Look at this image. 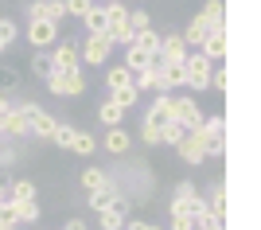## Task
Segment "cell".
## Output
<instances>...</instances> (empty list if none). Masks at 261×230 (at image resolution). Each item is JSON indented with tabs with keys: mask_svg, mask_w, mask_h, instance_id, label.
I'll use <instances>...</instances> for the list:
<instances>
[{
	"mask_svg": "<svg viewBox=\"0 0 261 230\" xmlns=\"http://www.w3.org/2000/svg\"><path fill=\"white\" fill-rule=\"evenodd\" d=\"M211 70H215V63H211L203 51H187V59H184V74H187V86L195 90V94H203V90L211 86Z\"/></svg>",
	"mask_w": 261,
	"mask_h": 230,
	"instance_id": "1",
	"label": "cell"
},
{
	"mask_svg": "<svg viewBox=\"0 0 261 230\" xmlns=\"http://www.w3.org/2000/svg\"><path fill=\"white\" fill-rule=\"evenodd\" d=\"M47 90L55 98H82L86 94V74L82 70H55L47 78Z\"/></svg>",
	"mask_w": 261,
	"mask_h": 230,
	"instance_id": "2",
	"label": "cell"
},
{
	"mask_svg": "<svg viewBox=\"0 0 261 230\" xmlns=\"http://www.w3.org/2000/svg\"><path fill=\"white\" fill-rule=\"evenodd\" d=\"M109 55H113V39H109V35H86L82 47H78V59L86 66H101V70H106Z\"/></svg>",
	"mask_w": 261,
	"mask_h": 230,
	"instance_id": "3",
	"label": "cell"
},
{
	"mask_svg": "<svg viewBox=\"0 0 261 230\" xmlns=\"http://www.w3.org/2000/svg\"><path fill=\"white\" fill-rule=\"evenodd\" d=\"M172 121H175V125H184L187 133H199V125H203V110H199V101L191 98V94L172 98Z\"/></svg>",
	"mask_w": 261,
	"mask_h": 230,
	"instance_id": "4",
	"label": "cell"
},
{
	"mask_svg": "<svg viewBox=\"0 0 261 230\" xmlns=\"http://www.w3.org/2000/svg\"><path fill=\"white\" fill-rule=\"evenodd\" d=\"M20 110H23V117H28V125H32V137L51 141V133H55V125H59V117H55V113H47L39 101H20Z\"/></svg>",
	"mask_w": 261,
	"mask_h": 230,
	"instance_id": "5",
	"label": "cell"
},
{
	"mask_svg": "<svg viewBox=\"0 0 261 230\" xmlns=\"http://www.w3.org/2000/svg\"><path fill=\"white\" fill-rule=\"evenodd\" d=\"M199 137L207 141V152L211 156H222V152H226V121L218 117V113H215V117H203Z\"/></svg>",
	"mask_w": 261,
	"mask_h": 230,
	"instance_id": "6",
	"label": "cell"
},
{
	"mask_svg": "<svg viewBox=\"0 0 261 230\" xmlns=\"http://www.w3.org/2000/svg\"><path fill=\"white\" fill-rule=\"evenodd\" d=\"M175 152H179V160H184V164H191V168H199V164H207V160H211L207 141H203L199 133H187L184 141L175 144Z\"/></svg>",
	"mask_w": 261,
	"mask_h": 230,
	"instance_id": "7",
	"label": "cell"
},
{
	"mask_svg": "<svg viewBox=\"0 0 261 230\" xmlns=\"http://www.w3.org/2000/svg\"><path fill=\"white\" fill-rule=\"evenodd\" d=\"M28 43H32L35 51L55 47V43H59V23H51V20H32V23H28Z\"/></svg>",
	"mask_w": 261,
	"mask_h": 230,
	"instance_id": "8",
	"label": "cell"
},
{
	"mask_svg": "<svg viewBox=\"0 0 261 230\" xmlns=\"http://www.w3.org/2000/svg\"><path fill=\"white\" fill-rule=\"evenodd\" d=\"M39 199H12L8 207H4V219L12 222H39Z\"/></svg>",
	"mask_w": 261,
	"mask_h": 230,
	"instance_id": "9",
	"label": "cell"
},
{
	"mask_svg": "<svg viewBox=\"0 0 261 230\" xmlns=\"http://www.w3.org/2000/svg\"><path fill=\"white\" fill-rule=\"evenodd\" d=\"M160 59H164V66L184 63V59H187V43H184V35H179V32L160 35Z\"/></svg>",
	"mask_w": 261,
	"mask_h": 230,
	"instance_id": "10",
	"label": "cell"
},
{
	"mask_svg": "<svg viewBox=\"0 0 261 230\" xmlns=\"http://www.w3.org/2000/svg\"><path fill=\"white\" fill-rule=\"evenodd\" d=\"M203 211H207L203 191H199V195H191V199H172V203H168V215H172V219H199Z\"/></svg>",
	"mask_w": 261,
	"mask_h": 230,
	"instance_id": "11",
	"label": "cell"
},
{
	"mask_svg": "<svg viewBox=\"0 0 261 230\" xmlns=\"http://www.w3.org/2000/svg\"><path fill=\"white\" fill-rule=\"evenodd\" d=\"M0 129H4V141H20V137H32V125H28V117H23L20 106H12L8 113H4V121H0Z\"/></svg>",
	"mask_w": 261,
	"mask_h": 230,
	"instance_id": "12",
	"label": "cell"
},
{
	"mask_svg": "<svg viewBox=\"0 0 261 230\" xmlns=\"http://www.w3.org/2000/svg\"><path fill=\"white\" fill-rule=\"evenodd\" d=\"M211 32H218V28H211L207 20H203V16H191V23H187L184 32V43H187V51H199V47H203V39H207Z\"/></svg>",
	"mask_w": 261,
	"mask_h": 230,
	"instance_id": "13",
	"label": "cell"
},
{
	"mask_svg": "<svg viewBox=\"0 0 261 230\" xmlns=\"http://www.w3.org/2000/svg\"><path fill=\"white\" fill-rule=\"evenodd\" d=\"M101 148H106L109 156H125V152L133 148V133H129V129H121V125H117V129H106V137H101Z\"/></svg>",
	"mask_w": 261,
	"mask_h": 230,
	"instance_id": "14",
	"label": "cell"
},
{
	"mask_svg": "<svg viewBox=\"0 0 261 230\" xmlns=\"http://www.w3.org/2000/svg\"><path fill=\"white\" fill-rule=\"evenodd\" d=\"M172 121V94H156L152 106H148V113H144V125H168Z\"/></svg>",
	"mask_w": 261,
	"mask_h": 230,
	"instance_id": "15",
	"label": "cell"
},
{
	"mask_svg": "<svg viewBox=\"0 0 261 230\" xmlns=\"http://www.w3.org/2000/svg\"><path fill=\"white\" fill-rule=\"evenodd\" d=\"M78 43H55V51H51V66L55 70H78Z\"/></svg>",
	"mask_w": 261,
	"mask_h": 230,
	"instance_id": "16",
	"label": "cell"
},
{
	"mask_svg": "<svg viewBox=\"0 0 261 230\" xmlns=\"http://www.w3.org/2000/svg\"><path fill=\"white\" fill-rule=\"evenodd\" d=\"M203 55L211 59V63H222L226 59V28H218V32H211L207 39H203V47H199Z\"/></svg>",
	"mask_w": 261,
	"mask_h": 230,
	"instance_id": "17",
	"label": "cell"
},
{
	"mask_svg": "<svg viewBox=\"0 0 261 230\" xmlns=\"http://www.w3.org/2000/svg\"><path fill=\"white\" fill-rule=\"evenodd\" d=\"M117 191H121V187H117V184H113V180H109V184H106V187H98V191H90V195H86V203H90V211H98V215H101V211H106V207H109V203H113V199H117Z\"/></svg>",
	"mask_w": 261,
	"mask_h": 230,
	"instance_id": "18",
	"label": "cell"
},
{
	"mask_svg": "<svg viewBox=\"0 0 261 230\" xmlns=\"http://www.w3.org/2000/svg\"><path fill=\"white\" fill-rule=\"evenodd\" d=\"M101 82H106V90H125V86H133V74H129L121 63H113V66H106Z\"/></svg>",
	"mask_w": 261,
	"mask_h": 230,
	"instance_id": "19",
	"label": "cell"
},
{
	"mask_svg": "<svg viewBox=\"0 0 261 230\" xmlns=\"http://www.w3.org/2000/svg\"><path fill=\"white\" fill-rule=\"evenodd\" d=\"M106 184H109V172L98 168V164H90L86 172L78 175V187H86V195H90V191H98V187H106Z\"/></svg>",
	"mask_w": 261,
	"mask_h": 230,
	"instance_id": "20",
	"label": "cell"
},
{
	"mask_svg": "<svg viewBox=\"0 0 261 230\" xmlns=\"http://www.w3.org/2000/svg\"><path fill=\"white\" fill-rule=\"evenodd\" d=\"M133 47H137V51H144L148 59L160 55V32H152V28H148V32H137V35H133Z\"/></svg>",
	"mask_w": 261,
	"mask_h": 230,
	"instance_id": "21",
	"label": "cell"
},
{
	"mask_svg": "<svg viewBox=\"0 0 261 230\" xmlns=\"http://www.w3.org/2000/svg\"><path fill=\"white\" fill-rule=\"evenodd\" d=\"M98 121L106 125V129H117V125H125V110H117L113 101H101L98 106Z\"/></svg>",
	"mask_w": 261,
	"mask_h": 230,
	"instance_id": "22",
	"label": "cell"
},
{
	"mask_svg": "<svg viewBox=\"0 0 261 230\" xmlns=\"http://www.w3.org/2000/svg\"><path fill=\"white\" fill-rule=\"evenodd\" d=\"M82 23H86V35H106V8L94 4V8L82 16Z\"/></svg>",
	"mask_w": 261,
	"mask_h": 230,
	"instance_id": "23",
	"label": "cell"
},
{
	"mask_svg": "<svg viewBox=\"0 0 261 230\" xmlns=\"http://www.w3.org/2000/svg\"><path fill=\"white\" fill-rule=\"evenodd\" d=\"M106 101H113L117 110H125V113H129L133 106L141 101V94H137V90H133V86H125V90H109V98H106Z\"/></svg>",
	"mask_w": 261,
	"mask_h": 230,
	"instance_id": "24",
	"label": "cell"
},
{
	"mask_svg": "<svg viewBox=\"0 0 261 230\" xmlns=\"http://www.w3.org/2000/svg\"><path fill=\"white\" fill-rule=\"evenodd\" d=\"M199 16H203V20H207L211 28H226V8H222V0H207Z\"/></svg>",
	"mask_w": 261,
	"mask_h": 230,
	"instance_id": "25",
	"label": "cell"
},
{
	"mask_svg": "<svg viewBox=\"0 0 261 230\" xmlns=\"http://www.w3.org/2000/svg\"><path fill=\"white\" fill-rule=\"evenodd\" d=\"M164 86H168V94H175L179 86H187L184 63H172V66H164Z\"/></svg>",
	"mask_w": 261,
	"mask_h": 230,
	"instance_id": "26",
	"label": "cell"
},
{
	"mask_svg": "<svg viewBox=\"0 0 261 230\" xmlns=\"http://www.w3.org/2000/svg\"><path fill=\"white\" fill-rule=\"evenodd\" d=\"M121 66H125V70H129V74H137V70H144V66H148V55H144V51H137V47H125V59H121Z\"/></svg>",
	"mask_w": 261,
	"mask_h": 230,
	"instance_id": "27",
	"label": "cell"
},
{
	"mask_svg": "<svg viewBox=\"0 0 261 230\" xmlns=\"http://www.w3.org/2000/svg\"><path fill=\"white\" fill-rule=\"evenodd\" d=\"M74 125H70V121H59V125H55V133H51V141L59 144V148H66V152H70V144H74Z\"/></svg>",
	"mask_w": 261,
	"mask_h": 230,
	"instance_id": "28",
	"label": "cell"
},
{
	"mask_svg": "<svg viewBox=\"0 0 261 230\" xmlns=\"http://www.w3.org/2000/svg\"><path fill=\"white\" fill-rule=\"evenodd\" d=\"M94 148H98V137H94V133H86V129H78V133H74V144H70V152L90 156Z\"/></svg>",
	"mask_w": 261,
	"mask_h": 230,
	"instance_id": "29",
	"label": "cell"
},
{
	"mask_svg": "<svg viewBox=\"0 0 261 230\" xmlns=\"http://www.w3.org/2000/svg\"><path fill=\"white\" fill-rule=\"evenodd\" d=\"M32 74H35V78H43V82H47V78L55 74V66H51V55H47V51H35V55H32Z\"/></svg>",
	"mask_w": 261,
	"mask_h": 230,
	"instance_id": "30",
	"label": "cell"
},
{
	"mask_svg": "<svg viewBox=\"0 0 261 230\" xmlns=\"http://www.w3.org/2000/svg\"><path fill=\"white\" fill-rule=\"evenodd\" d=\"M184 137H187V129H184V125H175V121L160 125V144H172V148H175V144L184 141Z\"/></svg>",
	"mask_w": 261,
	"mask_h": 230,
	"instance_id": "31",
	"label": "cell"
},
{
	"mask_svg": "<svg viewBox=\"0 0 261 230\" xmlns=\"http://www.w3.org/2000/svg\"><path fill=\"white\" fill-rule=\"evenodd\" d=\"M16 35H20V32H16V23H12L8 16H0V55H4V51L16 43Z\"/></svg>",
	"mask_w": 261,
	"mask_h": 230,
	"instance_id": "32",
	"label": "cell"
},
{
	"mask_svg": "<svg viewBox=\"0 0 261 230\" xmlns=\"http://www.w3.org/2000/svg\"><path fill=\"white\" fill-rule=\"evenodd\" d=\"M20 86V70H16V66H0V94H8V90H16Z\"/></svg>",
	"mask_w": 261,
	"mask_h": 230,
	"instance_id": "33",
	"label": "cell"
},
{
	"mask_svg": "<svg viewBox=\"0 0 261 230\" xmlns=\"http://www.w3.org/2000/svg\"><path fill=\"white\" fill-rule=\"evenodd\" d=\"M148 28H152V16H148L144 8L129 12V32H133V35H137V32H148Z\"/></svg>",
	"mask_w": 261,
	"mask_h": 230,
	"instance_id": "34",
	"label": "cell"
},
{
	"mask_svg": "<svg viewBox=\"0 0 261 230\" xmlns=\"http://www.w3.org/2000/svg\"><path fill=\"white\" fill-rule=\"evenodd\" d=\"M8 195L12 199H35V184L32 180H16V184H8Z\"/></svg>",
	"mask_w": 261,
	"mask_h": 230,
	"instance_id": "35",
	"label": "cell"
},
{
	"mask_svg": "<svg viewBox=\"0 0 261 230\" xmlns=\"http://www.w3.org/2000/svg\"><path fill=\"white\" fill-rule=\"evenodd\" d=\"M125 222H129V219H125V215H113V211H101V215H98L101 230H125Z\"/></svg>",
	"mask_w": 261,
	"mask_h": 230,
	"instance_id": "36",
	"label": "cell"
},
{
	"mask_svg": "<svg viewBox=\"0 0 261 230\" xmlns=\"http://www.w3.org/2000/svg\"><path fill=\"white\" fill-rule=\"evenodd\" d=\"M43 16L51 23H63L66 20V8H63V0H43Z\"/></svg>",
	"mask_w": 261,
	"mask_h": 230,
	"instance_id": "37",
	"label": "cell"
},
{
	"mask_svg": "<svg viewBox=\"0 0 261 230\" xmlns=\"http://www.w3.org/2000/svg\"><path fill=\"white\" fill-rule=\"evenodd\" d=\"M63 8H66V16H74V20H82L90 8H94V0H63Z\"/></svg>",
	"mask_w": 261,
	"mask_h": 230,
	"instance_id": "38",
	"label": "cell"
},
{
	"mask_svg": "<svg viewBox=\"0 0 261 230\" xmlns=\"http://www.w3.org/2000/svg\"><path fill=\"white\" fill-rule=\"evenodd\" d=\"M191 195H199V184H191V180H175L172 199H191Z\"/></svg>",
	"mask_w": 261,
	"mask_h": 230,
	"instance_id": "39",
	"label": "cell"
},
{
	"mask_svg": "<svg viewBox=\"0 0 261 230\" xmlns=\"http://www.w3.org/2000/svg\"><path fill=\"white\" fill-rule=\"evenodd\" d=\"M141 141L148 144V148H156V144H160V129H156V125H144V121H141Z\"/></svg>",
	"mask_w": 261,
	"mask_h": 230,
	"instance_id": "40",
	"label": "cell"
},
{
	"mask_svg": "<svg viewBox=\"0 0 261 230\" xmlns=\"http://www.w3.org/2000/svg\"><path fill=\"white\" fill-rule=\"evenodd\" d=\"M16 160H23V156L16 152L12 144H4V148H0V164H4V168H12V164H16Z\"/></svg>",
	"mask_w": 261,
	"mask_h": 230,
	"instance_id": "41",
	"label": "cell"
},
{
	"mask_svg": "<svg viewBox=\"0 0 261 230\" xmlns=\"http://www.w3.org/2000/svg\"><path fill=\"white\" fill-rule=\"evenodd\" d=\"M211 86H215L218 94L226 90V70H222V66H218V63H215V70H211Z\"/></svg>",
	"mask_w": 261,
	"mask_h": 230,
	"instance_id": "42",
	"label": "cell"
},
{
	"mask_svg": "<svg viewBox=\"0 0 261 230\" xmlns=\"http://www.w3.org/2000/svg\"><path fill=\"white\" fill-rule=\"evenodd\" d=\"M28 20H47L43 16V0H32V4H28Z\"/></svg>",
	"mask_w": 261,
	"mask_h": 230,
	"instance_id": "43",
	"label": "cell"
},
{
	"mask_svg": "<svg viewBox=\"0 0 261 230\" xmlns=\"http://www.w3.org/2000/svg\"><path fill=\"white\" fill-rule=\"evenodd\" d=\"M125 230H160L156 222H141V219H129L125 222Z\"/></svg>",
	"mask_w": 261,
	"mask_h": 230,
	"instance_id": "44",
	"label": "cell"
},
{
	"mask_svg": "<svg viewBox=\"0 0 261 230\" xmlns=\"http://www.w3.org/2000/svg\"><path fill=\"white\" fill-rule=\"evenodd\" d=\"M63 230H90V222H86V219H66Z\"/></svg>",
	"mask_w": 261,
	"mask_h": 230,
	"instance_id": "45",
	"label": "cell"
},
{
	"mask_svg": "<svg viewBox=\"0 0 261 230\" xmlns=\"http://www.w3.org/2000/svg\"><path fill=\"white\" fill-rule=\"evenodd\" d=\"M172 230H195V219H172Z\"/></svg>",
	"mask_w": 261,
	"mask_h": 230,
	"instance_id": "46",
	"label": "cell"
},
{
	"mask_svg": "<svg viewBox=\"0 0 261 230\" xmlns=\"http://www.w3.org/2000/svg\"><path fill=\"white\" fill-rule=\"evenodd\" d=\"M12 110V101H8V94H0V121H4V113Z\"/></svg>",
	"mask_w": 261,
	"mask_h": 230,
	"instance_id": "47",
	"label": "cell"
},
{
	"mask_svg": "<svg viewBox=\"0 0 261 230\" xmlns=\"http://www.w3.org/2000/svg\"><path fill=\"white\" fill-rule=\"evenodd\" d=\"M0 230H16V222H12V219H4V215H0Z\"/></svg>",
	"mask_w": 261,
	"mask_h": 230,
	"instance_id": "48",
	"label": "cell"
},
{
	"mask_svg": "<svg viewBox=\"0 0 261 230\" xmlns=\"http://www.w3.org/2000/svg\"><path fill=\"white\" fill-rule=\"evenodd\" d=\"M94 4H101V8H109V4H121V0H94Z\"/></svg>",
	"mask_w": 261,
	"mask_h": 230,
	"instance_id": "49",
	"label": "cell"
},
{
	"mask_svg": "<svg viewBox=\"0 0 261 230\" xmlns=\"http://www.w3.org/2000/svg\"><path fill=\"white\" fill-rule=\"evenodd\" d=\"M211 230H226V222H215V226H211Z\"/></svg>",
	"mask_w": 261,
	"mask_h": 230,
	"instance_id": "50",
	"label": "cell"
},
{
	"mask_svg": "<svg viewBox=\"0 0 261 230\" xmlns=\"http://www.w3.org/2000/svg\"><path fill=\"white\" fill-rule=\"evenodd\" d=\"M0 144H4V129H0Z\"/></svg>",
	"mask_w": 261,
	"mask_h": 230,
	"instance_id": "51",
	"label": "cell"
}]
</instances>
